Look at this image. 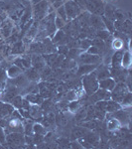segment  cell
Segmentation results:
<instances>
[{"label": "cell", "mask_w": 132, "mask_h": 149, "mask_svg": "<svg viewBox=\"0 0 132 149\" xmlns=\"http://www.w3.org/2000/svg\"><path fill=\"white\" fill-rule=\"evenodd\" d=\"M92 45L98 48L100 53H102L105 50V42L104 40L99 39V38H94L93 40H92Z\"/></svg>", "instance_id": "cell-29"}, {"label": "cell", "mask_w": 132, "mask_h": 149, "mask_svg": "<svg viewBox=\"0 0 132 149\" xmlns=\"http://www.w3.org/2000/svg\"><path fill=\"white\" fill-rule=\"evenodd\" d=\"M85 52H88V54H92V55H99L100 54L99 49H98V48H97L95 46H92V45L90 48H88V49L86 50Z\"/></svg>", "instance_id": "cell-44"}, {"label": "cell", "mask_w": 132, "mask_h": 149, "mask_svg": "<svg viewBox=\"0 0 132 149\" xmlns=\"http://www.w3.org/2000/svg\"><path fill=\"white\" fill-rule=\"evenodd\" d=\"M129 92H130V91H129L128 88L126 86L125 83H116L114 88L110 92L111 100L120 103L122 102V100L124 98V97H125Z\"/></svg>", "instance_id": "cell-3"}, {"label": "cell", "mask_w": 132, "mask_h": 149, "mask_svg": "<svg viewBox=\"0 0 132 149\" xmlns=\"http://www.w3.org/2000/svg\"><path fill=\"white\" fill-rule=\"evenodd\" d=\"M48 12H49V3H48L47 0H42V1L34 4L32 9V14L34 16L35 20L37 21H40L46 17Z\"/></svg>", "instance_id": "cell-2"}, {"label": "cell", "mask_w": 132, "mask_h": 149, "mask_svg": "<svg viewBox=\"0 0 132 149\" xmlns=\"http://www.w3.org/2000/svg\"><path fill=\"white\" fill-rule=\"evenodd\" d=\"M26 51L25 45H24L23 41L18 40L17 42H15L11 47V55H15V56H18V55H22L24 54Z\"/></svg>", "instance_id": "cell-16"}, {"label": "cell", "mask_w": 132, "mask_h": 149, "mask_svg": "<svg viewBox=\"0 0 132 149\" xmlns=\"http://www.w3.org/2000/svg\"><path fill=\"white\" fill-rule=\"evenodd\" d=\"M131 29H132L131 22H130V20H129V19H127V20H124L123 23H122V27H121L120 32H122L123 34L129 35V34H130V32H131Z\"/></svg>", "instance_id": "cell-32"}, {"label": "cell", "mask_w": 132, "mask_h": 149, "mask_svg": "<svg viewBox=\"0 0 132 149\" xmlns=\"http://www.w3.org/2000/svg\"><path fill=\"white\" fill-rule=\"evenodd\" d=\"M131 66V54L129 51H125L122 54L121 59V67L123 69L128 70Z\"/></svg>", "instance_id": "cell-24"}, {"label": "cell", "mask_w": 132, "mask_h": 149, "mask_svg": "<svg viewBox=\"0 0 132 149\" xmlns=\"http://www.w3.org/2000/svg\"><path fill=\"white\" fill-rule=\"evenodd\" d=\"M64 38H65V31L60 29V30L57 31V32L55 33V35L52 37V42L54 43V44H57V43L61 42L62 40H64Z\"/></svg>", "instance_id": "cell-31"}, {"label": "cell", "mask_w": 132, "mask_h": 149, "mask_svg": "<svg viewBox=\"0 0 132 149\" xmlns=\"http://www.w3.org/2000/svg\"><path fill=\"white\" fill-rule=\"evenodd\" d=\"M85 132H86V129L85 128V127H76V128H75L73 130V132H72V138L73 139H80L81 137H83V135L85 134Z\"/></svg>", "instance_id": "cell-25"}, {"label": "cell", "mask_w": 132, "mask_h": 149, "mask_svg": "<svg viewBox=\"0 0 132 149\" xmlns=\"http://www.w3.org/2000/svg\"><path fill=\"white\" fill-rule=\"evenodd\" d=\"M8 77H7V72L4 69H0V81H7Z\"/></svg>", "instance_id": "cell-46"}, {"label": "cell", "mask_w": 132, "mask_h": 149, "mask_svg": "<svg viewBox=\"0 0 132 149\" xmlns=\"http://www.w3.org/2000/svg\"><path fill=\"white\" fill-rule=\"evenodd\" d=\"M57 52L61 53V55H64V56H67L69 52V47L68 46H65V45H61V46L58 47Z\"/></svg>", "instance_id": "cell-45"}, {"label": "cell", "mask_w": 132, "mask_h": 149, "mask_svg": "<svg viewBox=\"0 0 132 149\" xmlns=\"http://www.w3.org/2000/svg\"><path fill=\"white\" fill-rule=\"evenodd\" d=\"M81 83H83V90H85V93L88 97L92 95L93 93L97 92L99 88V86H98V80L97 79L94 71L88 74H85L83 80H81Z\"/></svg>", "instance_id": "cell-1"}, {"label": "cell", "mask_w": 132, "mask_h": 149, "mask_svg": "<svg viewBox=\"0 0 132 149\" xmlns=\"http://www.w3.org/2000/svg\"><path fill=\"white\" fill-rule=\"evenodd\" d=\"M25 143V134L22 132H10L6 134V144L12 147H20Z\"/></svg>", "instance_id": "cell-4"}, {"label": "cell", "mask_w": 132, "mask_h": 149, "mask_svg": "<svg viewBox=\"0 0 132 149\" xmlns=\"http://www.w3.org/2000/svg\"><path fill=\"white\" fill-rule=\"evenodd\" d=\"M83 139L85 141L86 143L90 144L92 147V146L98 145V143L100 142L99 135H97V133H94V132H92V131H86L85 134L83 135Z\"/></svg>", "instance_id": "cell-12"}, {"label": "cell", "mask_w": 132, "mask_h": 149, "mask_svg": "<svg viewBox=\"0 0 132 149\" xmlns=\"http://www.w3.org/2000/svg\"><path fill=\"white\" fill-rule=\"evenodd\" d=\"M99 64H85V65H80L78 69V74L79 76H85L92 72L94 71L97 68V66Z\"/></svg>", "instance_id": "cell-15"}, {"label": "cell", "mask_w": 132, "mask_h": 149, "mask_svg": "<svg viewBox=\"0 0 132 149\" xmlns=\"http://www.w3.org/2000/svg\"><path fill=\"white\" fill-rule=\"evenodd\" d=\"M63 2V3H64V1H65V0H54V2Z\"/></svg>", "instance_id": "cell-52"}, {"label": "cell", "mask_w": 132, "mask_h": 149, "mask_svg": "<svg viewBox=\"0 0 132 149\" xmlns=\"http://www.w3.org/2000/svg\"><path fill=\"white\" fill-rule=\"evenodd\" d=\"M6 72H7V77H8V79H14V78H16V77L20 76L21 74H23L22 70L13 64L6 70Z\"/></svg>", "instance_id": "cell-20"}, {"label": "cell", "mask_w": 132, "mask_h": 149, "mask_svg": "<svg viewBox=\"0 0 132 149\" xmlns=\"http://www.w3.org/2000/svg\"><path fill=\"white\" fill-rule=\"evenodd\" d=\"M40 1H42V0H33V4H36V3H38V2H40Z\"/></svg>", "instance_id": "cell-50"}, {"label": "cell", "mask_w": 132, "mask_h": 149, "mask_svg": "<svg viewBox=\"0 0 132 149\" xmlns=\"http://www.w3.org/2000/svg\"><path fill=\"white\" fill-rule=\"evenodd\" d=\"M122 54H123V51H121V50H117L116 52L112 54L111 60H110V64H111L112 68H120L121 67Z\"/></svg>", "instance_id": "cell-18"}, {"label": "cell", "mask_w": 132, "mask_h": 149, "mask_svg": "<svg viewBox=\"0 0 132 149\" xmlns=\"http://www.w3.org/2000/svg\"><path fill=\"white\" fill-rule=\"evenodd\" d=\"M33 133L45 136L47 134V128L41 123H34L33 124Z\"/></svg>", "instance_id": "cell-28"}, {"label": "cell", "mask_w": 132, "mask_h": 149, "mask_svg": "<svg viewBox=\"0 0 132 149\" xmlns=\"http://www.w3.org/2000/svg\"><path fill=\"white\" fill-rule=\"evenodd\" d=\"M131 103H132V95H131V92H129L125 97H124L123 100H122L120 104L122 107H130Z\"/></svg>", "instance_id": "cell-36"}, {"label": "cell", "mask_w": 132, "mask_h": 149, "mask_svg": "<svg viewBox=\"0 0 132 149\" xmlns=\"http://www.w3.org/2000/svg\"><path fill=\"white\" fill-rule=\"evenodd\" d=\"M57 15L58 17L62 18L64 21H66V22H68V16H67V13H66V10H65V7L64 5L60 6L59 8H57Z\"/></svg>", "instance_id": "cell-39"}, {"label": "cell", "mask_w": 132, "mask_h": 149, "mask_svg": "<svg viewBox=\"0 0 132 149\" xmlns=\"http://www.w3.org/2000/svg\"><path fill=\"white\" fill-rule=\"evenodd\" d=\"M86 116V109H83L81 107V109L76 112V120H85Z\"/></svg>", "instance_id": "cell-40"}, {"label": "cell", "mask_w": 132, "mask_h": 149, "mask_svg": "<svg viewBox=\"0 0 132 149\" xmlns=\"http://www.w3.org/2000/svg\"><path fill=\"white\" fill-rule=\"evenodd\" d=\"M95 36H97V38H99V39H101V40H107L109 38V32L108 31H106V30H98L97 33H95Z\"/></svg>", "instance_id": "cell-41"}, {"label": "cell", "mask_w": 132, "mask_h": 149, "mask_svg": "<svg viewBox=\"0 0 132 149\" xmlns=\"http://www.w3.org/2000/svg\"><path fill=\"white\" fill-rule=\"evenodd\" d=\"M25 98L31 104H35V105H41L42 102H44V98L41 97L39 93H27L25 95Z\"/></svg>", "instance_id": "cell-19"}, {"label": "cell", "mask_w": 132, "mask_h": 149, "mask_svg": "<svg viewBox=\"0 0 132 149\" xmlns=\"http://www.w3.org/2000/svg\"><path fill=\"white\" fill-rule=\"evenodd\" d=\"M29 52L30 53H34V54H38L40 55L41 53L42 54H45V47L44 44L41 42H35L32 43L30 45V49H29Z\"/></svg>", "instance_id": "cell-21"}, {"label": "cell", "mask_w": 132, "mask_h": 149, "mask_svg": "<svg viewBox=\"0 0 132 149\" xmlns=\"http://www.w3.org/2000/svg\"><path fill=\"white\" fill-rule=\"evenodd\" d=\"M76 61L78 62L79 65H85V64H98L101 59L98 55H92L88 54V52L81 53L76 59Z\"/></svg>", "instance_id": "cell-7"}, {"label": "cell", "mask_w": 132, "mask_h": 149, "mask_svg": "<svg viewBox=\"0 0 132 149\" xmlns=\"http://www.w3.org/2000/svg\"><path fill=\"white\" fill-rule=\"evenodd\" d=\"M90 22L92 24V28L97 29V30H104L105 28L104 22H102V19L99 15H92L90 18Z\"/></svg>", "instance_id": "cell-17"}, {"label": "cell", "mask_w": 132, "mask_h": 149, "mask_svg": "<svg viewBox=\"0 0 132 149\" xmlns=\"http://www.w3.org/2000/svg\"><path fill=\"white\" fill-rule=\"evenodd\" d=\"M66 24H67L66 21H64L62 18L56 16V18H55V25H56L57 29H63L64 26L66 25Z\"/></svg>", "instance_id": "cell-42"}, {"label": "cell", "mask_w": 132, "mask_h": 149, "mask_svg": "<svg viewBox=\"0 0 132 149\" xmlns=\"http://www.w3.org/2000/svg\"><path fill=\"white\" fill-rule=\"evenodd\" d=\"M2 42H3V37H2V35L0 34V44H1Z\"/></svg>", "instance_id": "cell-51"}, {"label": "cell", "mask_w": 132, "mask_h": 149, "mask_svg": "<svg viewBox=\"0 0 132 149\" xmlns=\"http://www.w3.org/2000/svg\"><path fill=\"white\" fill-rule=\"evenodd\" d=\"M101 19H102V22H104V26H105V28H107L108 29V32L109 33H113L114 32V24H113V22H112L110 19H108V18H106V17H104V16H102L101 17Z\"/></svg>", "instance_id": "cell-35"}, {"label": "cell", "mask_w": 132, "mask_h": 149, "mask_svg": "<svg viewBox=\"0 0 132 149\" xmlns=\"http://www.w3.org/2000/svg\"><path fill=\"white\" fill-rule=\"evenodd\" d=\"M43 120L41 121V124H43L46 128H50L52 126V124L55 122V115L53 113H50L46 115L44 118H42Z\"/></svg>", "instance_id": "cell-27"}, {"label": "cell", "mask_w": 132, "mask_h": 149, "mask_svg": "<svg viewBox=\"0 0 132 149\" xmlns=\"http://www.w3.org/2000/svg\"><path fill=\"white\" fill-rule=\"evenodd\" d=\"M12 30H13V25L10 22H3L0 29V34L2 35L3 38H8L12 34Z\"/></svg>", "instance_id": "cell-22"}, {"label": "cell", "mask_w": 132, "mask_h": 149, "mask_svg": "<svg viewBox=\"0 0 132 149\" xmlns=\"http://www.w3.org/2000/svg\"><path fill=\"white\" fill-rule=\"evenodd\" d=\"M85 7L95 15L104 13V6L100 0H85Z\"/></svg>", "instance_id": "cell-8"}, {"label": "cell", "mask_w": 132, "mask_h": 149, "mask_svg": "<svg viewBox=\"0 0 132 149\" xmlns=\"http://www.w3.org/2000/svg\"><path fill=\"white\" fill-rule=\"evenodd\" d=\"M0 144L6 145V133L3 127L0 126Z\"/></svg>", "instance_id": "cell-43"}, {"label": "cell", "mask_w": 132, "mask_h": 149, "mask_svg": "<svg viewBox=\"0 0 132 149\" xmlns=\"http://www.w3.org/2000/svg\"><path fill=\"white\" fill-rule=\"evenodd\" d=\"M115 85H116V83H115V81L111 77H108V78H105L104 80L98 81V86H99V88L105 90L107 92H111L114 88Z\"/></svg>", "instance_id": "cell-13"}, {"label": "cell", "mask_w": 132, "mask_h": 149, "mask_svg": "<svg viewBox=\"0 0 132 149\" xmlns=\"http://www.w3.org/2000/svg\"><path fill=\"white\" fill-rule=\"evenodd\" d=\"M81 102L80 100H72L71 102L68 103V109L71 112H76L79 109H81Z\"/></svg>", "instance_id": "cell-30"}, {"label": "cell", "mask_w": 132, "mask_h": 149, "mask_svg": "<svg viewBox=\"0 0 132 149\" xmlns=\"http://www.w3.org/2000/svg\"><path fill=\"white\" fill-rule=\"evenodd\" d=\"M64 7L65 10H66L67 16H68V21H71L73 19L76 18L81 14V8L73 0H68L64 4Z\"/></svg>", "instance_id": "cell-6"}, {"label": "cell", "mask_w": 132, "mask_h": 149, "mask_svg": "<svg viewBox=\"0 0 132 149\" xmlns=\"http://www.w3.org/2000/svg\"><path fill=\"white\" fill-rule=\"evenodd\" d=\"M5 86H6L5 81H0V90H4V88H5Z\"/></svg>", "instance_id": "cell-49"}, {"label": "cell", "mask_w": 132, "mask_h": 149, "mask_svg": "<svg viewBox=\"0 0 132 149\" xmlns=\"http://www.w3.org/2000/svg\"><path fill=\"white\" fill-rule=\"evenodd\" d=\"M22 102H23L22 95H15V97L12 98L9 103H10V104L15 109H21V107H22Z\"/></svg>", "instance_id": "cell-26"}, {"label": "cell", "mask_w": 132, "mask_h": 149, "mask_svg": "<svg viewBox=\"0 0 132 149\" xmlns=\"http://www.w3.org/2000/svg\"><path fill=\"white\" fill-rule=\"evenodd\" d=\"M110 77L115 81V83H124L125 79L128 74V70L123 69L122 67L120 68H111L109 69Z\"/></svg>", "instance_id": "cell-9"}, {"label": "cell", "mask_w": 132, "mask_h": 149, "mask_svg": "<svg viewBox=\"0 0 132 149\" xmlns=\"http://www.w3.org/2000/svg\"><path fill=\"white\" fill-rule=\"evenodd\" d=\"M4 131L6 134L10 133V132H22L24 133L23 120L16 118V117H11V118H9V120H7L6 126L4 127Z\"/></svg>", "instance_id": "cell-5"}, {"label": "cell", "mask_w": 132, "mask_h": 149, "mask_svg": "<svg viewBox=\"0 0 132 149\" xmlns=\"http://www.w3.org/2000/svg\"><path fill=\"white\" fill-rule=\"evenodd\" d=\"M90 46H92V40L90 39H83L79 41V48L81 51H86Z\"/></svg>", "instance_id": "cell-34"}, {"label": "cell", "mask_w": 132, "mask_h": 149, "mask_svg": "<svg viewBox=\"0 0 132 149\" xmlns=\"http://www.w3.org/2000/svg\"><path fill=\"white\" fill-rule=\"evenodd\" d=\"M81 53V49H76V48H71L69 49V52L67 54L69 59H76L78 56Z\"/></svg>", "instance_id": "cell-38"}, {"label": "cell", "mask_w": 132, "mask_h": 149, "mask_svg": "<svg viewBox=\"0 0 132 149\" xmlns=\"http://www.w3.org/2000/svg\"><path fill=\"white\" fill-rule=\"evenodd\" d=\"M73 1H75L81 8H83V7L85 6V0H73Z\"/></svg>", "instance_id": "cell-48"}, {"label": "cell", "mask_w": 132, "mask_h": 149, "mask_svg": "<svg viewBox=\"0 0 132 149\" xmlns=\"http://www.w3.org/2000/svg\"><path fill=\"white\" fill-rule=\"evenodd\" d=\"M31 64H32L33 68H35L37 71H42L45 68V66H46V62H45L44 57L38 54L32 55V57H31Z\"/></svg>", "instance_id": "cell-11"}, {"label": "cell", "mask_w": 132, "mask_h": 149, "mask_svg": "<svg viewBox=\"0 0 132 149\" xmlns=\"http://www.w3.org/2000/svg\"><path fill=\"white\" fill-rule=\"evenodd\" d=\"M59 144L62 146V147H69V142L68 139H65V138H62L61 140H59Z\"/></svg>", "instance_id": "cell-47"}, {"label": "cell", "mask_w": 132, "mask_h": 149, "mask_svg": "<svg viewBox=\"0 0 132 149\" xmlns=\"http://www.w3.org/2000/svg\"><path fill=\"white\" fill-rule=\"evenodd\" d=\"M111 117H114L119 121L121 125H126L130 122V112L123 109V107L111 113Z\"/></svg>", "instance_id": "cell-10"}, {"label": "cell", "mask_w": 132, "mask_h": 149, "mask_svg": "<svg viewBox=\"0 0 132 149\" xmlns=\"http://www.w3.org/2000/svg\"><path fill=\"white\" fill-rule=\"evenodd\" d=\"M24 74L27 77V79L31 83H38V81L41 80L39 72L35 68H33V67H31V68H29V69H26L25 71H24Z\"/></svg>", "instance_id": "cell-14"}, {"label": "cell", "mask_w": 132, "mask_h": 149, "mask_svg": "<svg viewBox=\"0 0 132 149\" xmlns=\"http://www.w3.org/2000/svg\"><path fill=\"white\" fill-rule=\"evenodd\" d=\"M123 45H124V42L120 38H115L111 43V47L113 48L114 50H116V51L117 50H121L122 48H123Z\"/></svg>", "instance_id": "cell-37"}, {"label": "cell", "mask_w": 132, "mask_h": 149, "mask_svg": "<svg viewBox=\"0 0 132 149\" xmlns=\"http://www.w3.org/2000/svg\"><path fill=\"white\" fill-rule=\"evenodd\" d=\"M107 118H108V117H107ZM106 126H107V129H108L109 131H115V130H118V129H120L121 124L119 123V121L117 120L116 118L110 116L109 118L107 119Z\"/></svg>", "instance_id": "cell-23"}, {"label": "cell", "mask_w": 132, "mask_h": 149, "mask_svg": "<svg viewBox=\"0 0 132 149\" xmlns=\"http://www.w3.org/2000/svg\"><path fill=\"white\" fill-rule=\"evenodd\" d=\"M55 121L57 122L58 125L65 126L68 123V118H67L64 113H59L57 116H55Z\"/></svg>", "instance_id": "cell-33"}]
</instances>
